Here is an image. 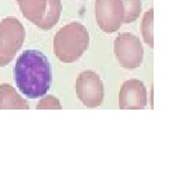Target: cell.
<instances>
[{"label":"cell","instance_id":"8992f818","mask_svg":"<svg viewBox=\"0 0 181 170\" xmlns=\"http://www.w3.org/2000/svg\"><path fill=\"white\" fill-rule=\"evenodd\" d=\"M76 91L79 100L89 108L100 106L104 99V85L93 71L86 70L79 74L76 82Z\"/></svg>","mask_w":181,"mask_h":170},{"label":"cell","instance_id":"8fae6325","mask_svg":"<svg viewBox=\"0 0 181 170\" xmlns=\"http://www.w3.org/2000/svg\"><path fill=\"white\" fill-rule=\"evenodd\" d=\"M154 10L150 9L144 15L141 20V34H143L144 42L151 48L154 47Z\"/></svg>","mask_w":181,"mask_h":170},{"label":"cell","instance_id":"5b68a950","mask_svg":"<svg viewBox=\"0 0 181 170\" xmlns=\"http://www.w3.org/2000/svg\"><path fill=\"white\" fill-rule=\"evenodd\" d=\"M114 53L123 67L134 69L144 60V47L140 39L129 32L119 34L114 42Z\"/></svg>","mask_w":181,"mask_h":170},{"label":"cell","instance_id":"3957f363","mask_svg":"<svg viewBox=\"0 0 181 170\" xmlns=\"http://www.w3.org/2000/svg\"><path fill=\"white\" fill-rule=\"evenodd\" d=\"M23 15L39 29H53L59 22L61 0H16Z\"/></svg>","mask_w":181,"mask_h":170},{"label":"cell","instance_id":"9c48e42d","mask_svg":"<svg viewBox=\"0 0 181 170\" xmlns=\"http://www.w3.org/2000/svg\"><path fill=\"white\" fill-rule=\"evenodd\" d=\"M28 101L20 96L10 84L0 85V110H28Z\"/></svg>","mask_w":181,"mask_h":170},{"label":"cell","instance_id":"52a82bcc","mask_svg":"<svg viewBox=\"0 0 181 170\" xmlns=\"http://www.w3.org/2000/svg\"><path fill=\"white\" fill-rule=\"evenodd\" d=\"M95 16L99 28L111 33L118 30L123 23L124 8L121 0H96Z\"/></svg>","mask_w":181,"mask_h":170},{"label":"cell","instance_id":"30bf717a","mask_svg":"<svg viewBox=\"0 0 181 170\" xmlns=\"http://www.w3.org/2000/svg\"><path fill=\"white\" fill-rule=\"evenodd\" d=\"M124 8L123 23H133L139 18L141 11V0H121Z\"/></svg>","mask_w":181,"mask_h":170},{"label":"cell","instance_id":"7c38bea8","mask_svg":"<svg viewBox=\"0 0 181 170\" xmlns=\"http://www.w3.org/2000/svg\"><path fill=\"white\" fill-rule=\"evenodd\" d=\"M37 110H61L62 107L61 105L60 100L56 96L52 95H48L43 97L38 103L36 107Z\"/></svg>","mask_w":181,"mask_h":170},{"label":"cell","instance_id":"ba28073f","mask_svg":"<svg viewBox=\"0 0 181 170\" xmlns=\"http://www.w3.org/2000/svg\"><path fill=\"white\" fill-rule=\"evenodd\" d=\"M147 91L144 82L129 80L123 83L119 93V108L122 110H141L146 106Z\"/></svg>","mask_w":181,"mask_h":170},{"label":"cell","instance_id":"277c9868","mask_svg":"<svg viewBox=\"0 0 181 170\" xmlns=\"http://www.w3.org/2000/svg\"><path fill=\"white\" fill-rule=\"evenodd\" d=\"M25 29L15 17L4 18L0 22V67L8 65L22 47Z\"/></svg>","mask_w":181,"mask_h":170},{"label":"cell","instance_id":"6da1fadb","mask_svg":"<svg viewBox=\"0 0 181 170\" xmlns=\"http://www.w3.org/2000/svg\"><path fill=\"white\" fill-rule=\"evenodd\" d=\"M18 89L28 99L45 96L52 82L51 65L41 51L25 50L18 57L14 67Z\"/></svg>","mask_w":181,"mask_h":170},{"label":"cell","instance_id":"7a4b0ae2","mask_svg":"<svg viewBox=\"0 0 181 170\" xmlns=\"http://www.w3.org/2000/svg\"><path fill=\"white\" fill-rule=\"evenodd\" d=\"M90 35L79 23H70L57 32L54 37V53L62 62L77 61L87 50Z\"/></svg>","mask_w":181,"mask_h":170}]
</instances>
